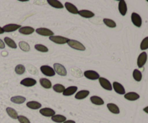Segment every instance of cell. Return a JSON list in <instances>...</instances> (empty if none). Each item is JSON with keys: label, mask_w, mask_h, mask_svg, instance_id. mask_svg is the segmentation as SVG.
<instances>
[{"label": "cell", "mask_w": 148, "mask_h": 123, "mask_svg": "<svg viewBox=\"0 0 148 123\" xmlns=\"http://www.w3.org/2000/svg\"><path fill=\"white\" fill-rule=\"evenodd\" d=\"M67 44L69 45V46H70V47L72 48V49H75V50H78V51L85 50V46H84L81 42L78 41L73 40V39H69Z\"/></svg>", "instance_id": "1"}, {"label": "cell", "mask_w": 148, "mask_h": 123, "mask_svg": "<svg viewBox=\"0 0 148 123\" xmlns=\"http://www.w3.org/2000/svg\"><path fill=\"white\" fill-rule=\"evenodd\" d=\"M40 72L48 77H53L56 75L54 69L53 67L49 66V65H42L40 67Z\"/></svg>", "instance_id": "2"}, {"label": "cell", "mask_w": 148, "mask_h": 123, "mask_svg": "<svg viewBox=\"0 0 148 123\" xmlns=\"http://www.w3.org/2000/svg\"><path fill=\"white\" fill-rule=\"evenodd\" d=\"M49 40L56 44H65L68 43L69 39L62 36H52L49 37Z\"/></svg>", "instance_id": "3"}, {"label": "cell", "mask_w": 148, "mask_h": 123, "mask_svg": "<svg viewBox=\"0 0 148 123\" xmlns=\"http://www.w3.org/2000/svg\"><path fill=\"white\" fill-rule=\"evenodd\" d=\"M53 69H54L55 72L60 76H66L67 75V71H66V68L64 67V65L59 63L53 64Z\"/></svg>", "instance_id": "4"}, {"label": "cell", "mask_w": 148, "mask_h": 123, "mask_svg": "<svg viewBox=\"0 0 148 123\" xmlns=\"http://www.w3.org/2000/svg\"><path fill=\"white\" fill-rule=\"evenodd\" d=\"M98 80H99L100 85H101V86L102 87L103 89L109 91H112V84L111 83V82H110L108 79H106V78H103V77H100Z\"/></svg>", "instance_id": "5"}, {"label": "cell", "mask_w": 148, "mask_h": 123, "mask_svg": "<svg viewBox=\"0 0 148 123\" xmlns=\"http://www.w3.org/2000/svg\"><path fill=\"white\" fill-rule=\"evenodd\" d=\"M131 20L133 24L137 27H140L143 24V20L141 16L136 12H133L131 15Z\"/></svg>", "instance_id": "6"}, {"label": "cell", "mask_w": 148, "mask_h": 123, "mask_svg": "<svg viewBox=\"0 0 148 123\" xmlns=\"http://www.w3.org/2000/svg\"><path fill=\"white\" fill-rule=\"evenodd\" d=\"M84 76L89 80H98L100 78V75L98 72L94 70H86L84 72Z\"/></svg>", "instance_id": "7"}, {"label": "cell", "mask_w": 148, "mask_h": 123, "mask_svg": "<svg viewBox=\"0 0 148 123\" xmlns=\"http://www.w3.org/2000/svg\"><path fill=\"white\" fill-rule=\"evenodd\" d=\"M35 30H36L38 34L40 35V36H49V37L54 36V33L52 30H51L49 28H46V27H39V28L36 29Z\"/></svg>", "instance_id": "8"}, {"label": "cell", "mask_w": 148, "mask_h": 123, "mask_svg": "<svg viewBox=\"0 0 148 123\" xmlns=\"http://www.w3.org/2000/svg\"><path fill=\"white\" fill-rule=\"evenodd\" d=\"M147 60V54L146 52H143L139 55L138 58H137V66L138 67L141 68L144 67V65L146 64V62Z\"/></svg>", "instance_id": "9"}, {"label": "cell", "mask_w": 148, "mask_h": 123, "mask_svg": "<svg viewBox=\"0 0 148 123\" xmlns=\"http://www.w3.org/2000/svg\"><path fill=\"white\" fill-rule=\"evenodd\" d=\"M112 88L115 91V92L117 93L118 94H120V95H124L125 94V88L120 82H116V81L114 82L112 84Z\"/></svg>", "instance_id": "10"}, {"label": "cell", "mask_w": 148, "mask_h": 123, "mask_svg": "<svg viewBox=\"0 0 148 123\" xmlns=\"http://www.w3.org/2000/svg\"><path fill=\"white\" fill-rule=\"evenodd\" d=\"M21 27L22 26L20 25L13 24V23H11V24L6 25H4L2 28L3 30H4V32L10 33V32H14L15 31V30H19Z\"/></svg>", "instance_id": "11"}, {"label": "cell", "mask_w": 148, "mask_h": 123, "mask_svg": "<svg viewBox=\"0 0 148 123\" xmlns=\"http://www.w3.org/2000/svg\"><path fill=\"white\" fill-rule=\"evenodd\" d=\"M36 83H37L36 80L33 79L32 78H25L20 81V84L25 87L34 86L35 85H36Z\"/></svg>", "instance_id": "12"}, {"label": "cell", "mask_w": 148, "mask_h": 123, "mask_svg": "<svg viewBox=\"0 0 148 123\" xmlns=\"http://www.w3.org/2000/svg\"><path fill=\"white\" fill-rule=\"evenodd\" d=\"M40 114L46 117H51L56 114V111L51 108H43L40 109Z\"/></svg>", "instance_id": "13"}, {"label": "cell", "mask_w": 148, "mask_h": 123, "mask_svg": "<svg viewBox=\"0 0 148 123\" xmlns=\"http://www.w3.org/2000/svg\"><path fill=\"white\" fill-rule=\"evenodd\" d=\"M119 11L122 16H125L127 13V4L124 0L119 1Z\"/></svg>", "instance_id": "14"}, {"label": "cell", "mask_w": 148, "mask_h": 123, "mask_svg": "<svg viewBox=\"0 0 148 123\" xmlns=\"http://www.w3.org/2000/svg\"><path fill=\"white\" fill-rule=\"evenodd\" d=\"M64 7L69 12L72 13V14H78L79 10H78L76 6L74 5V4H72V3L66 1L64 4Z\"/></svg>", "instance_id": "15"}, {"label": "cell", "mask_w": 148, "mask_h": 123, "mask_svg": "<svg viewBox=\"0 0 148 123\" xmlns=\"http://www.w3.org/2000/svg\"><path fill=\"white\" fill-rule=\"evenodd\" d=\"M78 88L77 86H69L68 88H65L64 92L62 93L64 96H70L74 95L77 91Z\"/></svg>", "instance_id": "16"}, {"label": "cell", "mask_w": 148, "mask_h": 123, "mask_svg": "<svg viewBox=\"0 0 148 123\" xmlns=\"http://www.w3.org/2000/svg\"><path fill=\"white\" fill-rule=\"evenodd\" d=\"M78 14L85 18H91L95 16V13L88 10H82L78 12Z\"/></svg>", "instance_id": "17"}, {"label": "cell", "mask_w": 148, "mask_h": 123, "mask_svg": "<svg viewBox=\"0 0 148 123\" xmlns=\"http://www.w3.org/2000/svg\"><path fill=\"white\" fill-rule=\"evenodd\" d=\"M35 31V29L30 26H24L19 29V33L23 35H30Z\"/></svg>", "instance_id": "18"}, {"label": "cell", "mask_w": 148, "mask_h": 123, "mask_svg": "<svg viewBox=\"0 0 148 123\" xmlns=\"http://www.w3.org/2000/svg\"><path fill=\"white\" fill-rule=\"evenodd\" d=\"M90 91L88 90H82V91H79L75 94V98L78 100H82L84 98H87V97L89 96Z\"/></svg>", "instance_id": "19"}, {"label": "cell", "mask_w": 148, "mask_h": 123, "mask_svg": "<svg viewBox=\"0 0 148 123\" xmlns=\"http://www.w3.org/2000/svg\"><path fill=\"white\" fill-rule=\"evenodd\" d=\"M140 95L135 92H129L124 94V98L129 101H136L140 98Z\"/></svg>", "instance_id": "20"}, {"label": "cell", "mask_w": 148, "mask_h": 123, "mask_svg": "<svg viewBox=\"0 0 148 123\" xmlns=\"http://www.w3.org/2000/svg\"><path fill=\"white\" fill-rule=\"evenodd\" d=\"M26 106L27 107V108L30 109H34V110L38 109L41 108L42 107L40 103L38 102V101H28V102H27V104H26Z\"/></svg>", "instance_id": "21"}, {"label": "cell", "mask_w": 148, "mask_h": 123, "mask_svg": "<svg viewBox=\"0 0 148 123\" xmlns=\"http://www.w3.org/2000/svg\"><path fill=\"white\" fill-rule=\"evenodd\" d=\"M107 108L108 109L111 111V113L114 114H118L120 113V109L119 108L118 106L115 104H113V103H108L107 104Z\"/></svg>", "instance_id": "22"}, {"label": "cell", "mask_w": 148, "mask_h": 123, "mask_svg": "<svg viewBox=\"0 0 148 123\" xmlns=\"http://www.w3.org/2000/svg\"><path fill=\"white\" fill-rule=\"evenodd\" d=\"M91 102L93 104L97 106H101L104 104V101L103 100V98H101V97L98 96H92L90 98Z\"/></svg>", "instance_id": "23"}, {"label": "cell", "mask_w": 148, "mask_h": 123, "mask_svg": "<svg viewBox=\"0 0 148 123\" xmlns=\"http://www.w3.org/2000/svg\"><path fill=\"white\" fill-rule=\"evenodd\" d=\"M10 100H11L12 102L14 103V104H21L26 101V98L24 96H15L12 97Z\"/></svg>", "instance_id": "24"}, {"label": "cell", "mask_w": 148, "mask_h": 123, "mask_svg": "<svg viewBox=\"0 0 148 123\" xmlns=\"http://www.w3.org/2000/svg\"><path fill=\"white\" fill-rule=\"evenodd\" d=\"M51 120L56 123H63L66 120V117L61 114H55L51 117Z\"/></svg>", "instance_id": "25"}, {"label": "cell", "mask_w": 148, "mask_h": 123, "mask_svg": "<svg viewBox=\"0 0 148 123\" xmlns=\"http://www.w3.org/2000/svg\"><path fill=\"white\" fill-rule=\"evenodd\" d=\"M40 84L43 88H46V89H50L52 87L51 82L49 79H46V78H40Z\"/></svg>", "instance_id": "26"}, {"label": "cell", "mask_w": 148, "mask_h": 123, "mask_svg": "<svg viewBox=\"0 0 148 123\" xmlns=\"http://www.w3.org/2000/svg\"><path fill=\"white\" fill-rule=\"evenodd\" d=\"M4 42L5 44H7V46H9L10 48H11V49H17V44H16V43L14 42V40H12V38H10L9 37H5L4 38Z\"/></svg>", "instance_id": "27"}, {"label": "cell", "mask_w": 148, "mask_h": 123, "mask_svg": "<svg viewBox=\"0 0 148 123\" xmlns=\"http://www.w3.org/2000/svg\"><path fill=\"white\" fill-rule=\"evenodd\" d=\"M47 2L49 5H51V7H54V8H56V9H63L64 8L63 4H62L60 1H58V0H48Z\"/></svg>", "instance_id": "28"}, {"label": "cell", "mask_w": 148, "mask_h": 123, "mask_svg": "<svg viewBox=\"0 0 148 123\" xmlns=\"http://www.w3.org/2000/svg\"><path fill=\"white\" fill-rule=\"evenodd\" d=\"M6 111H7V114H8L11 118L14 119V120L17 119L18 114H17V111H16L15 109H14L13 108H11V107H7V108L6 109Z\"/></svg>", "instance_id": "29"}, {"label": "cell", "mask_w": 148, "mask_h": 123, "mask_svg": "<svg viewBox=\"0 0 148 123\" xmlns=\"http://www.w3.org/2000/svg\"><path fill=\"white\" fill-rule=\"evenodd\" d=\"M132 75L134 79L136 81H137V82H140V81L142 80V78H143V74H142V72H140L139 69H134V70L133 71Z\"/></svg>", "instance_id": "30"}, {"label": "cell", "mask_w": 148, "mask_h": 123, "mask_svg": "<svg viewBox=\"0 0 148 123\" xmlns=\"http://www.w3.org/2000/svg\"><path fill=\"white\" fill-rule=\"evenodd\" d=\"M19 47L22 51L25 52H28L30 50V45L25 41H20L19 42Z\"/></svg>", "instance_id": "31"}, {"label": "cell", "mask_w": 148, "mask_h": 123, "mask_svg": "<svg viewBox=\"0 0 148 123\" xmlns=\"http://www.w3.org/2000/svg\"><path fill=\"white\" fill-rule=\"evenodd\" d=\"M103 23L106 25L108 26V27H111V28H114V27H116V22L114 20H111V19L104 18Z\"/></svg>", "instance_id": "32"}, {"label": "cell", "mask_w": 148, "mask_h": 123, "mask_svg": "<svg viewBox=\"0 0 148 123\" xmlns=\"http://www.w3.org/2000/svg\"><path fill=\"white\" fill-rule=\"evenodd\" d=\"M65 88H66L64 87V85H62V84H59V83L55 84V85L53 86V91L56 93H63L64 91L65 90Z\"/></svg>", "instance_id": "33"}, {"label": "cell", "mask_w": 148, "mask_h": 123, "mask_svg": "<svg viewBox=\"0 0 148 123\" xmlns=\"http://www.w3.org/2000/svg\"><path fill=\"white\" fill-rule=\"evenodd\" d=\"M14 71L17 75H23L25 72V67L23 65H17L14 68Z\"/></svg>", "instance_id": "34"}, {"label": "cell", "mask_w": 148, "mask_h": 123, "mask_svg": "<svg viewBox=\"0 0 148 123\" xmlns=\"http://www.w3.org/2000/svg\"><path fill=\"white\" fill-rule=\"evenodd\" d=\"M35 49L37 51H38V52H43V53L49 52V49L46 46H44L43 44H40V43L35 45Z\"/></svg>", "instance_id": "35"}, {"label": "cell", "mask_w": 148, "mask_h": 123, "mask_svg": "<svg viewBox=\"0 0 148 123\" xmlns=\"http://www.w3.org/2000/svg\"><path fill=\"white\" fill-rule=\"evenodd\" d=\"M140 49L141 50H147L148 49V36L145 37L140 43Z\"/></svg>", "instance_id": "36"}, {"label": "cell", "mask_w": 148, "mask_h": 123, "mask_svg": "<svg viewBox=\"0 0 148 123\" xmlns=\"http://www.w3.org/2000/svg\"><path fill=\"white\" fill-rule=\"evenodd\" d=\"M17 120H18L20 123H30V120H29L27 117L23 115H18Z\"/></svg>", "instance_id": "37"}, {"label": "cell", "mask_w": 148, "mask_h": 123, "mask_svg": "<svg viewBox=\"0 0 148 123\" xmlns=\"http://www.w3.org/2000/svg\"><path fill=\"white\" fill-rule=\"evenodd\" d=\"M4 48H5V43H4V42L1 39H0V49H3Z\"/></svg>", "instance_id": "38"}, {"label": "cell", "mask_w": 148, "mask_h": 123, "mask_svg": "<svg viewBox=\"0 0 148 123\" xmlns=\"http://www.w3.org/2000/svg\"><path fill=\"white\" fill-rule=\"evenodd\" d=\"M63 123H76V122H75V121H74V120H66V121Z\"/></svg>", "instance_id": "39"}, {"label": "cell", "mask_w": 148, "mask_h": 123, "mask_svg": "<svg viewBox=\"0 0 148 123\" xmlns=\"http://www.w3.org/2000/svg\"><path fill=\"white\" fill-rule=\"evenodd\" d=\"M143 111H144L145 113H147V114H148V106L143 109Z\"/></svg>", "instance_id": "40"}, {"label": "cell", "mask_w": 148, "mask_h": 123, "mask_svg": "<svg viewBox=\"0 0 148 123\" xmlns=\"http://www.w3.org/2000/svg\"><path fill=\"white\" fill-rule=\"evenodd\" d=\"M4 30H3V28L1 27H0V34H2V33H4Z\"/></svg>", "instance_id": "41"}, {"label": "cell", "mask_w": 148, "mask_h": 123, "mask_svg": "<svg viewBox=\"0 0 148 123\" xmlns=\"http://www.w3.org/2000/svg\"><path fill=\"white\" fill-rule=\"evenodd\" d=\"M147 2H148V0H147Z\"/></svg>", "instance_id": "42"}]
</instances>
